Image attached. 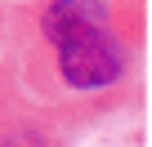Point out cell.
<instances>
[{
    "instance_id": "obj_1",
    "label": "cell",
    "mask_w": 152,
    "mask_h": 147,
    "mask_svg": "<svg viewBox=\"0 0 152 147\" xmlns=\"http://www.w3.org/2000/svg\"><path fill=\"white\" fill-rule=\"evenodd\" d=\"M143 0H23L5 9L0 71L76 125L139 94Z\"/></svg>"
},
{
    "instance_id": "obj_2",
    "label": "cell",
    "mask_w": 152,
    "mask_h": 147,
    "mask_svg": "<svg viewBox=\"0 0 152 147\" xmlns=\"http://www.w3.org/2000/svg\"><path fill=\"white\" fill-rule=\"evenodd\" d=\"M0 147H72V125L31 103L0 71Z\"/></svg>"
},
{
    "instance_id": "obj_3",
    "label": "cell",
    "mask_w": 152,
    "mask_h": 147,
    "mask_svg": "<svg viewBox=\"0 0 152 147\" xmlns=\"http://www.w3.org/2000/svg\"><path fill=\"white\" fill-rule=\"evenodd\" d=\"M5 9L9 5H0V54H5Z\"/></svg>"
}]
</instances>
